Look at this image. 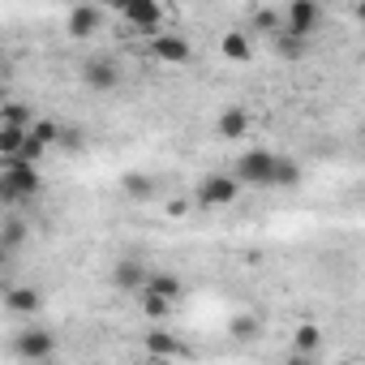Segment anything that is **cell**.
Segmentation results:
<instances>
[{
  "mask_svg": "<svg viewBox=\"0 0 365 365\" xmlns=\"http://www.w3.org/2000/svg\"><path fill=\"white\" fill-rule=\"evenodd\" d=\"M39 194H43L39 163H18V159L0 163V202H5V207H26Z\"/></svg>",
  "mask_w": 365,
  "mask_h": 365,
  "instance_id": "cell-1",
  "label": "cell"
},
{
  "mask_svg": "<svg viewBox=\"0 0 365 365\" xmlns=\"http://www.w3.org/2000/svg\"><path fill=\"white\" fill-rule=\"evenodd\" d=\"M9 356L26 361V365H48V361H56V335L43 327H26L9 339Z\"/></svg>",
  "mask_w": 365,
  "mask_h": 365,
  "instance_id": "cell-2",
  "label": "cell"
},
{
  "mask_svg": "<svg viewBox=\"0 0 365 365\" xmlns=\"http://www.w3.org/2000/svg\"><path fill=\"white\" fill-rule=\"evenodd\" d=\"M275 163H279V155H275V150H245V155L232 163V176L241 180V185L275 190Z\"/></svg>",
  "mask_w": 365,
  "mask_h": 365,
  "instance_id": "cell-3",
  "label": "cell"
},
{
  "mask_svg": "<svg viewBox=\"0 0 365 365\" xmlns=\"http://www.w3.org/2000/svg\"><path fill=\"white\" fill-rule=\"evenodd\" d=\"M241 198V180L232 172H215V176H202L194 185V202L198 207H232Z\"/></svg>",
  "mask_w": 365,
  "mask_h": 365,
  "instance_id": "cell-4",
  "label": "cell"
},
{
  "mask_svg": "<svg viewBox=\"0 0 365 365\" xmlns=\"http://www.w3.org/2000/svg\"><path fill=\"white\" fill-rule=\"evenodd\" d=\"M82 86L95 95H112L120 86V61L116 56H86L82 61Z\"/></svg>",
  "mask_w": 365,
  "mask_h": 365,
  "instance_id": "cell-5",
  "label": "cell"
},
{
  "mask_svg": "<svg viewBox=\"0 0 365 365\" xmlns=\"http://www.w3.org/2000/svg\"><path fill=\"white\" fill-rule=\"evenodd\" d=\"M318 26H322V5H318V0H288V9H284V31L314 39Z\"/></svg>",
  "mask_w": 365,
  "mask_h": 365,
  "instance_id": "cell-6",
  "label": "cell"
},
{
  "mask_svg": "<svg viewBox=\"0 0 365 365\" xmlns=\"http://www.w3.org/2000/svg\"><path fill=\"white\" fill-rule=\"evenodd\" d=\"M108 279H112L116 292H133V297H138V292L146 288V279H150V267H146L142 258H116Z\"/></svg>",
  "mask_w": 365,
  "mask_h": 365,
  "instance_id": "cell-7",
  "label": "cell"
},
{
  "mask_svg": "<svg viewBox=\"0 0 365 365\" xmlns=\"http://www.w3.org/2000/svg\"><path fill=\"white\" fill-rule=\"evenodd\" d=\"M103 18H108V9L99 5V0H86V5H73V9H69L65 31H69V39H91V35L103 26Z\"/></svg>",
  "mask_w": 365,
  "mask_h": 365,
  "instance_id": "cell-8",
  "label": "cell"
},
{
  "mask_svg": "<svg viewBox=\"0 0 365 365\" xmlns=\"http://www.w3.org/2000/svg\"><path fill=\"white\" fill-rule=\"evenodd\" d=\"M120 18H125L138 35H150V31H159L163 9H159V0H129V5L120 9Z\"/></svg>",
  "mask_w": 365,
  "mask_h": 365,
  "instance_id": "cell-9",
  "label": "cell"
},
{
  "mask_svg": "<svg viewBox=\"0 0 365 365\" xmlns=\"http://www.w3.org/2000/svg\"><path fill=\"white\" fill-rule=\"evenodd\" d=\"M150 56L163 61V65H185V61L194 56V48L180 39V35H155V39H150Z\"/></svg>",
  "mask_w": 365,
  "mask_h": 365,
  "instance_id": "cell-10",
  "label": "cell"
},
{
  "mask_svg": "<svg viewBox=\"0 0 365 365\" xmlns=\"http://www.w3.org/2000/svg\"><path fill=\"white\" fill-rule=\"evenodd\" d=\"M271 43H275V56H279V61H305V56H309V39H305V35L279 31V35H271Z\"/></svg>",
  "mask_w": 365,
  "mask_h": 365,
  "instance_id": "cell-11",
  "label": "cell"
},
{
  "mask_svg": "<svg viewBox=\"0 0 365 365\" xmlns=\"http://www.w3.org/2000/svg\"><path fill=\"white\" fill-rule=\"evenodd\" d=\"M142 344H146V352H150V356H185V352H190L185 344L172 335V331H146V339H142Z\"/></svg>",
  "mask_w": 365,
  "mask_h": 365,
  "instance_id": "cell-12",
  "label": "cell"
},
{
  "mask_svg": "<svg viewBox=\"0 0 365 365\" xmlns=\"http://www.w3.org/2000/svg\"><path fill=\"white\" fill-rule=\"evenodd\" d=\"M215 129H220V138L237 142V138H245V129H250V112H245V108H228V112H220Z\"/></svg>",
  "mask_w": 365,
  "mask_h": 365,
  "instance_id": "cell-13",
  "label": "cell"
},
{
  "mask_svg": "<svg viewBox=\"0 0 365 365\" xmlns=\"http://www.w3.org/2000/svg\"><path fill=\"white\" fill-rule=\"evenodd\" d=\"M142 292H155V297H168V301H180V279L172 275V271H150V279H146V288Z\"/></svg>",
  "mask_w": 365,
  "mask_h": 365,
  "instance_id": "cell-14",
  "label": "cell"
},
{
  "mask_svg": "<svg viewBox=\"0 0 365 365\" xmlns=\"http://www.w3.org/2000/svg\"><path fill=\"white\" fill-rule=\"evenodd\" d=\"M220 52H224V61H232V65H245L250 61V35H241V31H228L224 39H220Z\"/></svg>",
  "mask_w": 365,
  "mask_h": 365,
  "instance_id": "cell-15",
  "label": "cell"
},
{
  "mask_svg": "<svg viewBox=\"0 0 365 365\" xmlns=\"http://www.w3.org/2000/svg\"><path fill=\"white\" fill-rule=\"evenodd\" d=\"M5 305H9L14 314H35V309L43 305V292H39V288H9V292H5Z\"/></svg>",
  "mask_w": 365,
  "mask_h": 365,
  "instance_id": "cell-16",
  "label": "cell"
},
{
  "mask_svg": "<svg viewBox=\"0 0 365 365\" xmlns=\"http://www.w3.org/2000/svg\"><path fill=\"white\" fill-rule=\"evenodd\" d=\"M22 241H26V220H22V215H9V220H5V232H0V254L9 258Z\"/></svg>",
  "mask_w": 365,
  "mask_h": 365,
  "instance_id": "cell-17",
  "label": "cell"
},
{
  "mask_svg": "<svg viewBox=\"0 0 365 365\" xmlns=\"http://www.w3.org/2000/svg\"><path fill=\"white\" fill-rule=\"evenodd\" d=\"M26 133H31V129H22V125H0V159H14V155L22 150Z\"/></svg>",
  "mask_w": 365,
  "mask_h": 365,
  "instance_id": "cell-18",
  "label": "cell"
},
{
  "mask_svg": "<svg viewBox=\"0 0 365 365\" xmlns=\"http://www.w3.org/2000/svg\"><path fill=\"white\" fill-rule=\"evenodd\" d=\"M35 120H39V116H35L26 103H18V99H9L5 108H0V125H22V129H31Z\"/></svg>",
  "mask_w": 365,
  "mask_h": 365,
  "instance_id": "cell-19",
  "label": "cell"
},
{
  "mask_svg": "<svg viewBox=\"0 0 365 365\" xmlns=\"http://www.w3.org/2000/svg\"><path fill=\"white\" fill-rule=\"evenodd\" d=\"M292 185H301V168H297L292 155H279V163H275V190H292Z\"/></svg>",
  "mask_w": 365,
  "mask_h": 365,
  "instance_id": "cell-20",
  "label": "cell"
},
{
  "mask_svg": "<svg viewBox=\"0 0 365 365\" xmlns=\"http://www.w3.org/2000/svg\"><path fill=\"white\" fill-rule=\"evenodd\" d=\"M292 344H297V356H305V352H309V356H318V348H322V331L305 322V327H297Z\"/></svg>",
  "mask_w": 365,
  "mask_h": 365,
  "instance_id": "cell-21",
  "label": "cell"
},
{
  "mask_svg": "<svg viewBox=\"0 0 365 365\" xmlns=\"http://www.w3.org/2000/svg\"><path fill=\"white\" fill-rule=\"evenodd\" d=\"M120 190H125V198H150L155 194V180L150 176H138V172H129V176H120Z\"/></svg>",
  "mask_w": 365,
  "mask_h": 365,
  "instance_id": "cell-22",
  "label": "cell"
},
{
  "mask_svg": "<svg viewBox=\"0 0 365 365\" xmlns=\"http://www.w3.org/2000/svg\"><path fill=\"white\" fill-rule=\"evenodd\" d=\"M228 331H232V339H237V344H254V339L262 335L258 318H250V314H245V318H232V322H228Z\"/></svg>",
  "mask_w": 365,
  "mask_h": 365,
  "instance_id": "cell-23",
  "label": "cell"
},
{
  "mask_svg": "<svg viewBox=\"0 0 365 365\" xmlns=\"http://www.w3.org/2000/svg\"><path fill=\"white\" fill-rule=\"evenodd\" d=\"M31 129H35V133H39L48 146H61V133H65V125H61V120H52V116H39Z\"/></svg>",
  "mask_w": 365,
  "mask_h": 365,
  "instance_id": "cell-24",
  "label": "cell"
},
{
  "mask_svg": "<svg viewBox=\"0 0 365 365\" xmlns=\"http://www.w3.org/2000/svg\"><path fill=\"white\" fill-rule=\"evenodd\" d=\"M138 301H142V309H146L150 318H168V314H172V305H176V301L155 297V292H138Z\"/></svg>",
  "mask_w": 365,
  "mask_h": 365,
  "instance_id": "cell-25",
  "label": "cell"
},
{
  "mask_svg": "<svg viewBox=\"0 0 365 365\" xmlns=\"http://www.w3.org/2000/svg\"><path fill=\"white\" fill-rule=\"evenodd\" d=\"M254 26H258L262 35H279V31H284V14H271V9H262V14H254Z\"/></svg>",
  "mask_w": 365,
  "mask_h": 365,
  "instance_id": "cell-26",
  "label": "cell"
},
{
  "mask_svg": "<svg viewBox=\"0 0 365 365\" xmlns=\"http://www.w3.org/2000/svg\"><path fill=\"white\" fill-rule=\"evenodd\" d=\"M61 146H65V150H73V155H78V150H82V146H86V138H82V129H78V125H69V129H65V133H61Z\"/></svg>",
  "mask_w": 365,
  "mask_h": 365,
  "instance_id": "cell-27",
  "label": "cell"
},
{
  "mask_svg": "<svg viewBox=\"0 0 365 365\" xmlns=\"http://www.w3.org/2000/svg\"><path fill=\"white\" fill-rule=\"evenodd\" d=\"M99 5H103V9H108V14H120V9H125V5H129V0H99Z\"/></svg>",
  "mask_w": 365,
  "mask_h": 365,
  "instance_id": "cell-28",
  "label": "cell"
},
{
  "mask_svg": "<svg viewBox=\"0 0 365 365\" xmlns=\"http://www.w3.org/2000/svg\"><path fill=\"white\" fill-rule=\"evenodd\" d=\"M356 22L365 26V0H361V5H356Z\"/></svg>",
  "mask_w": 365,
  "mask_h": 365,
  "instance_id": "cell-29",
  "label": "cell"
}]
</instances>
